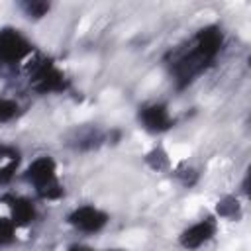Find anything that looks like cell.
Segmentation results:
<instances>
[{"label":"cell","mask_w":251,"mask_h":251,"mask_svg":"<svg viewBox=\"0 0 251 251\" xmlns=\"http://www.w3.org/2000/svg\"><path fill=\"white\" fill-rule=\"evenodd\" d=\"M4 202H6L8 212H10L8 218L14 222L16 227H25L35 220L37 212H35V206H33V202L29 198L8 194V196H4Z\"/></svg>","instance_id":"ba28073f"},{"label":"cell","mask_w":251,"mask_h":251,"mask_svg":"<svg viewBox=\"0 0 251 251\" xmlns=\"http://www.w3.org/2000/svg\"><path fill=\"white\" fill-rule=\"evenodd\" d=\"M224 47V33L218 25H206L196 31V35L180 49L173 51L171 57V73L176 80V86L182 88L190 84L200 73H204L218 53Z\"/></svg>","instance_id":"6da1fadb"},{"label":"cell","mask_w":251,"mask_h":251,"mask_svg":"<svg viewBox=\"0 0 251 251\" xmlns=\"http://www.w3.org/2000/svg\"><path fill=\"white\" fill-rule=\"evenodd\" d=\"M20 165V151L14 145H0V184H8Z\"/></svg>","instance_id":"9c48e42d"},{"label":"cell","mask_w":251,"mask_h":251,"mask_svg":"<svg viewBox=\"0 0 251 251\" xmlns=\"http://www.w3.org/2000/svg\"><path fill=\"white\" fill-rule=\"evenodd\" d=\"M22 10L27 18H33V20H39L43 16H47V12L51 10V4L45 2V0H27L22 4Z\"/></svg>","instance_id":"30bf717a"},{"label":"cell","mask_w":251,"mask_h":251,"mask_svg":"<svg viewBox=\"0 0 251 251\" xmlns=\"http://www.w3.org/2000/svg\"><path fill=\"white\" fill-rule=\"evenodd\" d=\"M20 112V104L14 98H0V124L12 122Z\"/></svg>","instance_id":"8fae6325"},{"label":"cell","mask_w":251,"mask_h":251,"mask_svg":"<svg viewBox=\"0 0 251 251\" xmlns=\"http://www.w3.org/2000/svg\"><path fill=\"white\" fill-rule=\"evenodd\" d=\"M33 53V45L18 29H0V65L14 67Z\"/></svg>","instance_id":"277c9868"},{"label":"cell","mask_w":251,"mask_h":251,"mask_svg":"<svg viewBox=\"0 0 251 251\" xmlns=\"http://www.w3.org/2000/svg\"><path fill=\"white\" fill-rule=\"evenodd\" d=\"M67 251H94V249L88 247V245H80V243H76V245H71Z\"/></svg>","instance_id":"9a60e30c"},{"label":"cell","mask_w":251,"mask_h":251,"mask_svg":"<svg viewBox=\"0 0 251 251\" xmlns=\"http://www.w3.org/2000/svg\"><path fill=\"white\" fill-rule=\"evenodd\" d=\"M29 84L39 94H55L67 88V76L53 61L39 59L29 69Z\"/></svg>","instance_id":"3957f363"},{"label":"cell","mask_w":251,"mask_h":251,"mask_svg":"<svg viewBox=\"0 0 251 251\" xmlns=\"http://www.w3.org/2000/svg\"><path fill=\"white\" fill-rule=\"evenodd\" d=\"M137 118H139L141 127L147 129L149 133H163V131L171 129L173 124H175L167 104H161V102H153V104L141 106Z\"/></svg>","instance_id":"8992f818"},{"label":"cell","mask_w":251,"mask_h":251,"mask_svg":"<svg viewBox=\"0 0 251 251\" xmlns=\"http://www.w3.org/2000/svg\"><path fill=\"white\" fill-rule=\"evenodd\" d=\"M16 229L18 227L14 226V222L8 216H2L0 218V247L10 245L16 239Z\"/></svg>","instance_id":"7c38bea8"},{"label":"cell","mask_w":251,"mask_h":251,"mask_svg":"<svg viewBox=\"0 0 251 251\" xmlns=\"http://www.w3.org/2000/svg\"><path fill=\"white\" fill-rule=\"evenodd\" d=\"M216 212H218V216H222V218H235V216L239 214V204H237V200H235L233 196H226L224 200L218 202Z\"/></svg>","instance_id":"4fadbf2b"},{"label":"cell","mask_w":251,"mask_h":251,"mask_svg":"<svg viewBox=\"0 0 251 251\" xmlns=\"http://www.w3.org/2000/svg\"><path fill=\"white\" fill-rule=\"evenodd\" d=\"M25 180L33 186L35 194L43 200H59L63 196V184L57 176V163L49 155L35 157L25 169Z\"/></svg>","instance_id":"7a4b0ae2"},{"label":"cell","mask_w":251,"mask_h":251,"mask_svg":"<svg viewBox=\"0 0 251 251\" xmlns=\"http://www.w3.org/2000/svg\"><path fill=\"white\" fill-rule=\"evenodd\" d=\"M216 235V222L206 218V220H200L192 226H188L180 237H178V243L188 249V251H194V249H200L204 243H208L212 237Z\"/></svg>","instance_id":"52a82bcc"},{"label":"cell","mask_w":251,"mask_h":251,"mask_svg":"<svg viewBox=\"0 0 251 251\" xmlns=\"http://www.w3.org/2000/svg\"><path fill=\"white\" fill-rule=\"evenodd\" d=\"M108 214L92 204H84V206H78L75 208L69 216H67V222L76 229V231H82V233H98L106 227L108 224Z\"/></svg>","instance_id":"5b68a950"},{"label":"cell","mask_w":251,"mask_h":251,"mask_svg":"<svg viewBox=\"0 0 251 251\" xmlns=\"http://www.w3.org/2000/svg\"><path fill=\"white\" fill-rule=\"evenodd\" d=\"M147 163H149L153 169L161 171V169H165V167L169 165V159H167V153H165L161 147H157V149H153V151L147 155Z\"/></svg>","instance_id":"5bb4252c"}]
</instances>
